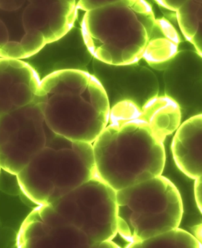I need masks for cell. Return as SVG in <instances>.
Masks as SVG:
<instances>
[{
  "instance_id": "obj_22",
  "label": "cell",
  "mask_w": 202,
  "mask_h": 248,
  "mask_svg": "<svg viewBox=\"0 0 202 248\" xmlns=\"http://www.w3.org/2000/svg\"><path fill=\"white\" fill-rule=\"evenodd\" d=\"M9 41V31L5 24L0 20V49Z\"/></svg>"
},
{
  "instance_id": "obj_16",
  "label": "cell",
  "mask_w": 202,
  "mask_h": 248,
  "mask_svg": "<svg viewBox=\"0 0 202 248\" xmlns=\"http://www.w3.org/2000/svg\"><path fill=\"white\" fill-rule=\"evenodd\" d=\"M20 43L26 59L38 53L46 46L47 42L41 31H26Z\"/></svg>"
},
{
  "instance_id": "obj_6",
  "label": "cell",
  "mask_w": 202,
  "mask_h": 248,
  "mask_svg": "<svg viewBox=\"0 0 202 248\" xmlns=\"http://www.w3.org/2000/svg\"><path fill=\"white\" fill-rule=\"evenodd\" d=\"M48 95L0 116V164L17 175L46 146L43 110Z\"/></svg>"
},
{
  "instance_id": "obj_18",
  "label": "cell",
  "mask_w": 202,
  "mask_h": 248,
  "mask_svg": "<svg viewBox=\"0 0 202 248\" xmlns=\"http://www.w3.org/2000/svg\"><path fill=\"white\" fill-rule=\"evenodd\" d=\"M0 57L5 59L21 60L26 59L20 42L9 41L0 49Z\"/></svg>"
},
{
  "instance_id": "obj_12",
  "label": "cell",
  "mask_w": 202,
  "mask_h": 248,
  "mask_svg": "<svg viewBox=\"0 0 202 248\" xmlns=\"http://www.w3.org/2000/svg\"><path fill=\"white\" fill-rule=\"evenodd\" d=\"M48 25L43 32L47 44L59 40L72 30L77 16L75 0H56L46 8Z\"/></svg>"
},
{
  "instance_id": "obj_10",
  "label": "cell",
  "mask_w": 202,
  "mask_h": 248,
  "mask_svg": "<svg viewBox=\"0 0 202 248\" xmlns=\"http://www.w3.org/2000/svg\"><path fill=\"white\" fill-rule=\"evenodd\" d=\"M143 117L162 140L174 133L181 124L180 108L171 97H153L141 108Z\"/></svg>"
},
{
  "instance_id": "obj_8",
  "label": "cell",
  "mask_w": 202,
  "mask_h": 248,
  "mask_svg": "<svg viewBox=\"0 0 202 248\" xmlns=\"http://www.w3.org/2000/svg\"><path fill=\"white\" fill-rule=\"evenodd\" d=\"M56 149L46 146L17 175L21 192L38 205L49 204L54 192Z\"/></svg>"
},
{
  "instance_id": "obj_15",
  "label": "cell",
  "mask_w": 202,
  "mask_h": 248,
  "mask_svg": "<svg viewBox=\"0 0 202 248\" xmlns=\"http://www.w3.org/2000/svg\"><path fill=\"white\" fill-rule=\"evenodd\" d=\"M23 25L25 32L40 31L43 32L48 25L46 8L30 3L26 8L23 15Z\"/></svg>"
},
{
  "instance_id": "obj_9",
  "label": "cell",
  "mask_w": 202,
  "mask_h": 248,
  "mask_svg": "<svg viewBox=\"0 0 202 248\" xmlns=\"http://www.w3.org/2000/svg\"><path fill=\"white\" fill-rule=\"evenodd\" d=\"M202 116L188 119L175 131L172 150L181 171L195 180L202 176Z\"/></svg>"
},
{
  "instance_id": "obj_14",
  "label": "cell",
  "mask_w": 202,
  "mask_h": 248,
  "mask_svg": "<svg viewBox=\"0 0 202 248\" xmlns=\"http://www.w3.org/2000/svg\"><path fill=\"white\" fill-rule=\"evenodd\" d=\"M201 241L193 234L178 228L146 240L136 248H202Z\"/></svg>"
},
{
  "instance_id": "obj_23",
  "label": "cell",
  "mask_w": 202,
  "mask_h": 248,
  "mask_svg": "<svg viewBox=\"0 0 202 248\" xmlns=\"http://www.w3.org/2000/svg\"><path fill=\"white\" fill-rule=\"evenodd\" d=\"M156 1L157 2V3L159 4L160 3H161V2L162 1V0H156Z\"/></svg>"
},
{
  "instance_id": "obj_21",
  "label": "cell",
  "mask_w": 202,
  "mask_h": 248,
  "mask_svg": "<svg viewBox=\"0 0 202 248\" xmlns=\"http://www.w3.org/2000/svg\"><path fill=\"white\" fill-rule=\"evenodd\" d=\"M195 197L199 210L202 212V177L195 179Z\"/></svg>"
},
{
  "instance_id": "obj_7",
  "label": "cell",
  "mask_w": 202,
  "mask_h": 248,
  "mask_svg": "<svg viewBox=\"0 0 202 248\" xmlns=\"http://www.w3.org/2000/svg\"><path fill=\"white\" fill-rule=\"evenodd\" d=\"M18 248H81L79 235L51 204L38 205L21 226Z\"/></svg>"
},
{
  "instance_id": "obj_5",
  "label": "cell",
  "mask_w": 202,
  "mask_h": 248,
  "mask_svg": "<svg viewBox=\"0 0 202 248\" xmlns=\"http://www.w3.org/2000/svg\"><path fill=\"white\" fill-rule=\"evenodd\" d=\"M49 204L79 232L87 248H101L117 235L116 191L97 175Z\"/></svg>"
},
{
  "instance_id": "obj_19",
  "label": "cell",
  "mask_w": 202,
  "mask_h": 248,
  "mask_svg": "<svg viewBox=\"0 0 202 248\" xmlns=\"http://www.w3.org/2000/svg\"><path fill=\"white\" fill-rule=\"evenodd\" d=\"M121 0H80L77 4V9L86 12L114 3Z\"/></svg>"
},
{
  "instance_id": "obj_1",
  "label": "cell",
  "mask_w": 202,
  "mask_h": 248,
  "mask_svg": "<svg viewBox=\"0 0 202 248\" xmlns=\"http://www.w3.org/2000/svg\"><path fill=\"white\" fill-rule=\"evenodd\" d=\"M81 26L91 56L117 67L141 59L158 64L162 42L175 30L165 18L155 17L146 0H121L86 12Z\"/></svg>"
},
{
  "instance_id": "obj_4",
  "label": "cell",
  "mask_w": 202,
  "mask_h": 248,
  "mask_svg": "<svg viewBox=\"0 0 202 248\" xmlns=\"http://www.w3.org/2000/svg\"><path fill=\"white\" fill-rule=\"evenodd\" d=\"M110 111L103 85L87 72L72 91L49 96L44 121L55 135L93 144L108 124Z\"/></svg>"
},
{
  "instance_id": "obj_20",
  "label": "cell",
  "mask_w": 202,
  "mask_h": 248,
  "mask_svg": "<svg viewBox=\"0 0 202 248\" xmlns=\"http://www.w3.org/2000/svg\"><path fill=\"white\" fill-rule=\"evenodd\" d=\"M188 1V0H162L159 5L170 11L176 12Z\"/></svg>"
},
{
  "instance_id": "obj_13",
  "label": "cell",
  "mask_w": 202,
  "mask_h": 248,
  "mask_svg": "<svg viewBox=\"0 0 202 248\" xmlns=\"http://www.w3.org/2000/svg\"><path fill=\"white\" fill-rule=\"evenodd\" d=\"M202 0H188L175 12L183 35L202 57Z\"/></svg>"
},
{
  "instance_id": "obj_11",
  "label": "cell",
  "mask_w": 202,
  "mask_h": 248,
  "mask_svg": "<svg viewBox=\"0 0 202 248\" xmlns=\"http://www.w3.org/2000/svg\"><path fill=\"white\" fill-rule=\"evenodd\" d=\"M40 80L38 73L28 63L0 57V116L15 109L12 97L18 83Z\"/></svg>"
},
{
  "instance_id": "obj_2",
  "label": "cell",
  "mask_w": 202,
  "mask_h": 248,
  "mask_svg": "<svg viewBox=\"0 0 202 248\" xmlns=\"http://www.w3.org/2000/svg\"><path fill=\"white\" fill-rule=\"evenodd\" d=\"M164 142L134 102H118L92 144L97 175L116 191L161 175L166 160Z\"/></svg>"
},
{
  "instance_id": "obj_17",
  "label": "cell",
  "mask_w": 202,
  "mask_h": 248,
  "mask_svg": "<svg viewBox=\"0 0 202 248\" xmlns=\"http://www.w3.org/2000/svg\"><path fill=\"white\" fill-rule=\"evenodd\" d=\"M0 189L10 195H16L21 193L17 175L1 170L0 171Z\"/></svg>"
},
{
  "instance_id": "obj_24",
  "label": "cell",
  "mask_w": 202,
  "mask_h": 248,
  "mask_svg": "<svg viewBox=\"0 0 202 248\" xmlns=\"http://www.w3.org/2000/svg\"><path fill=\"white\" fill-rule=\"evenodd\" d=\"M1 170H2V168H1V164H0V171H1Z\"/></svg>"
},
{
  "instance_id": "obj_3",
  "label": "cell",
  "mask_w": 202,
  "mask_h": 248,
  "mask_svg": "<svg viewBox=\"0 0 202 248\" xmlns=\"http://www.w3.org/2000/svg\"><path fill=\"white\" fill-rule=\"evenodd\" d=\"M116 201L117 233L128 242L126 248H136L182 222V196L162 175L119 190Z\"/></svg>"
}]
</instances>
